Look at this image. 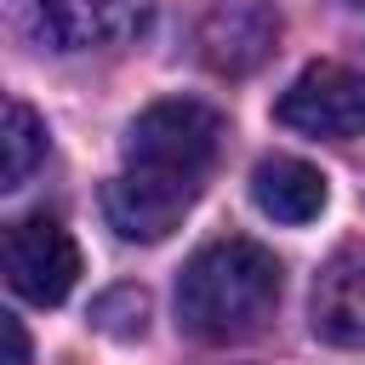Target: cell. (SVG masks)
<instances>
[{
  "label": "cell",
  "instance_id": "obj_9",
  "mask_svg": "<svg viewBox=\"0 0 365 365\" xmlns=\"http://www.w3.org/2000/svg\"><path fill=\"white\" fill-rule=\"evenodd\" d=\"M46 160V120L23 103L6 97V131H0V188H23L34 177V165Z\"/></svg>",
  "mask_w": 365,
  "mask_h": 365
},
{
  "label": "cell",
  "instance_id": "obj_11",
  "mask_svg": "<svg viewBox=\"0 0 365 365\" xmlns=\"http://www.w3.org/2000/svg\"><path fill=\"white\" fill-rule=\"evenodd\" d=\"M0 336H6V365H29V336L17 314H0Z\"/></svg>",
  "mask_w": 365,
  "mask_h": 365
},
{
  "label": "cell",
  "instance_id": "obj_6",
  "mask_svg": "<svg viewBox=\"0 0 365 365\" xmlns=\"http://www.w3.org/2000/svg\"><path fill=\"white\" fill-rule=\"evenodd\" d=\"M154 0H23L29 29L57 51H91L131 40L148 23Z\"/></svg>",
  "mask_w": 365,
  "mask_h": 365
},
{
  "label": "cell",
  "instance_id": "obj_2",
  "mask_svg": "<svg viewBox=\"0 0 365 365\" xmlns=\"http://www.w3.org/2000/svg\"><path fill=\"white\" fill-rule=\"evenodd\" d=\"M279 302V262L257 240H211L177 279V325L194 342H245Z\"/></svg>",
  "mask_w": 365,
  "mask_h": 365
},
{
  "label": "cell",
  "instance_id": "obj_4",
  "mask_svg": "<svg viewBox=\"0 0 365 365\" xmlns=\"http://www.w3.org/2000/svg\"><path fill=\"white\" fill-rule=\"evenodd\" d=\"M279 125L302 131V137H331L348 143L365 131V74L348 63H308L274 103Z\"/></svg>",
  "mask_w": 365,
  "mask_h": 365
},
{
  "label": "cell",
  "instance_id": "obj_8",
  "mask_svg": "<svg viewBox=\"0 0 365 365\" xmlns=\"http://www.w3.org/2000/svg\"><path fill=\"white\" fill-rule=\"evenodd\" d=\"M251 200H257L262 217L302 228V222H314V217L325 211L331 182H325L319 165H308V160H297V154H274V160H262V165L251 171Z\"/></svg>",
  "mask_w": 365,
  "mask_h": 365
},
{
  "label": "cell",
  "instance_id": "obj_3",
  "mask_svg": "<svg viewBox=\"0 0 365 365\" xmlns=\"http://www.w3.org/2000/svg\"><path fill=\"white\" fill-rule=\"evenodd\" d=\"M0 262H6V285L23 302H40V308H57L74 291V279H80V245L68 240V228L57 217H17V222H6Z\"/></svg>",
  "mask_w": 365,
  "mask_h": 365
},
{
  "label": "cell",
  "instance_id": "obj_10",
  "mask_svg": "<svg viewBox=\"0 0 365 365\" xmlns=\"http://www.w3.org/2000/svg\"><path fill=\"white\" fill-rule=\"evenodd\" d=\"M91 319H97V331H108V336H143V325H148V297H143L137 285H120V291L97 297Z\"/></svg>",
  "mask_w": 365,
  "mask_h": 365
},
{
  "label": "cell",
  "instance_id": "obj_12",
  "mask_svg": "<svg viewBox=\"0 0 365 365\" xmlns=\"http://www.w3.org/2000/svg\"><path fill=\"white\" fill-rule=\"evenodd\" d=\"M354 6H365V0H354Z\"/></svg>",
  "mask_w": 365,
  "mask_h": 365
},
{
  "label": "cell",
  "instance_id": "obj_7",
  "mask_svg": "<svg viewBox=\"0 0 365 365\" xmlns=\"http://www.w3.org/2000/svg\"><path fill=\"white\" fill-rule=\"evenodd\" d=\"M308 319L331 348H365V245H342L319 268Z\"/></svg>",
  "mask_w": 365,
  "mask_h": 365
},
{
  "label": "cell",
  "instance_id": "obj_5",
  "mask_svg": "<svg viewBox=\"0 0 365 365\" xmlns=\"http://www.w3.org/2000/svg\"><path fill=\"white\" fill-rule=\"evenodd\" d=\"M194 46L205 57V68L240 80L251 68H262L279 46V11L274 0H211L200 11V29H194Z\"/></svg>",
  "mask_w": 365,
  "mask_h": 365
},
{
  "label": "cell",
  "instance_id": "obj_1",
  "mask_svg": "<svg viewBox=\"0 0 365 365\" xmlns=\"http://www.w3.org/2000/svg\"><path fill=\"white\" fill-rule=\"evenodd\" d=\"M222 148V114L194 97H165L148 103L125 125V160L103 188V211L120 240H165L188 205L200 200L211 165Z\"/></svg>",
  "mask_w": 365,
  "mask_h": 365
}]
</instances>
